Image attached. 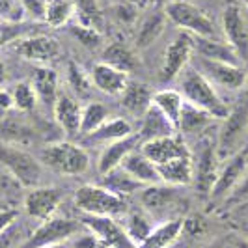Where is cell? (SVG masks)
Listing matches in <instances>:
<instances>
[{"label":"cell","instance_id":"6da1fadb","mask_svg":"<svg viewBox=\"0 0 248 248\" xmlns=\"http://www.w3.org/2000/svg\"><path fill=\"white\" fill-rule=\"evenodd\" d=\"M177 84H179V92H181L183 99L188 105L202 108L209 116H213L215 120H224L228 116L230 107L218 95L217 88L213 86L211 82L200 73L196 67H192L190 63L177 77Z\"/></svg>","mask_w":248,"mask_h":248},{"label":"cell","instance_id":"7a4b0ae2","mask_svg":"<svg viewBox=\"0 0 248 248\" xmlns=\"http://www.w3.org/2000/svg\"><path fill=\"white\" fill-rule=\"evenodd\" d=\"M248 137V88H243L237 95L233 107H230L228 116L222 120V127L218 131L217 151L220 161H226L237 153L243 142Z\"/></svg>","mask_w":248,"mask_h":248},{"label":"cell","instance_id":"3957f363","mask_svg":"<svg viewBox=\"0 0 248 248\" xmlns=\"http://www.w3.org/2000/svg\"><path fill=\"white\" fill-rule=\"evenodd\" d=\"M41 164L62 175H82L90 168V155L71 140H60L41 149Z\"/></svg>","mask_w":248,"mask_h":248},{"label":"cell","instance_id":"277c9868","mask_svg":"<svg viewBox=\"0 0 248 248\" xmlns=\"http://www.w3.org/2000/svg\"><path fill=\"white\" fill-rule=\"evenodd\" d=\"M73 203L78 211L90 217H120L127 213L125 198L116 196L103 185H82L75 190Z\"/></svg>","mask_w":248,"mask_h":248},{"label":"cell","instance_id":"5b68a950","mask_svg":"<svg viewBox=\"0 0 248 248\" xmlns=\"http://www.w3.org/2000/svg\"><path fill=\"white\" fill-rule=\"evenodd\" d=\"M162 10H164L166 19L174 23L181 32L198 37H217L215 23L196 4L188 0H166Z\"/></svg>","mask_w":248,"mask_h":248},{"label":"cell","instance_id":"8992f818","mask_svg":"<svg viewBox=\"0 0 248 248\" xmlns=\"http://www.w3.org/2000/svg\"><path fill=\"white\" fill-rule=\"evenodd\" d=\"M0 164L23 186L34 188L41 179V172H43L41 162L28 151L21 149V146L0 142Z\"/></svg>","mask_w":248,"mask_h":248},{"label":"cell","instance_id":"52a82bcc","mask_svg":"<svg viewBox=\"0 0 248 248\" xmlns=\"http://www.w3.org/2000/svg\"><path fill=\"white\" fill-rule=\"evenodd\" d=\"M82 222H77L73 218L52 217L49 220L41 222L36 230L26 237V241L19 248H45L52 245H60L82 232Z\"/></svg>","mask_w":248,"mask_h":248},{"label":"cell","instance_id":"ba28073f","mask_svg":"<svg viewBox=\"0 0 248 248\" xmlns=\"http://www.w3.org/2000/svg\"><path fill=\"white\" fill-rule=\"evenodd\" d=\"M190 65L196 67L215 88H224V90H232V92H241L243 88H247L248 75L241 65L213 62V60L194 56V54L190 58Z\"/></svg>","mask_w":248,"mask_h":248},{"label":"cell","instance_id":"9c48e42d","mask_svg":"<svg viewBox=\"0 0 248 248\" xmlns=\"http://www.w3.org/2000/svg\"><path fill=\"white\" fill-rule=\"evenodd\" d=\"M222 32L226 43L235 50L237 58L243 63L248 62V17L243 6L228 2L222 10Z\"/></svg>","mask_w":248,"mask_h":248},{"label":"cell","instance_id":"30bf717a","mask_svg":"<svg viewBox=\"0 0 248 248\" xmlns=\"http://www.w3.org/2000/svg\"><path fill=\"white\" fill-rule=\"evenodd\" d=\"M194 162V185L200 194H211L213 186L217 183V177L220 172V157L217 151V142L211 138L202 140L200 151Z\"/></svg>","mask_w":248,"mask_h":248},{"label":"cell","instance_id":"8fae6325","mask_svg":"<svg viewBox=\"0 0 248 248\" xmlns=\"http://www.w3.org/2000/svg\"><path fill=\"white\" fill-rule=\"evenodd\" d=\"M247 172H248V146H243L237 153H233L232 157H228L226 162L220 166L217 183L213 186L209 198L213 202L226 200L232 194V190L243 181V177L247 175Z\"/></svg>","mask_w":248,"mask_h":248},{"label":"cell","instance_id":"7c38bea8","mask_svg":"<svg viewBox=\"0 0 248 248\" xmlns=\"http://www.w3.org/2000/svg\"><path fill=\"white\" fill-rule=\"evenodd\" d=\"M13 50L26 62H34L37 65H49L58 60L62 54L60 43L49 36H28L13 41Z\"/></svg>","mask_w":248,"mask_h":248},{"label":"cell","instance_id":"4fadbf2b","mask_svg":"<svg viewBox=\"0 0 248 248\" xmlns=\"http://www.w3.org/2000/svg\"><path fill=\"white\" fill-rule=\"evenodd\" d=\"M190 58H192V36L186 32H179L164 50L161 67L162 82L175 80L181 75V71L190 63Z\"/></svg>","mask_w":248,"mask_h":248},{"label":"cell","instance_id":"5bb4252c","mask_svg":"<svg viewBox=\"0 0 248 248\" xmlns=\"http://www.w3.org/2000/svg\"><path fill=\"white\" fill-rule=\"evenodd\" d=\"M82 226L90 230V233L99 239L107 248H137V245L129 239L122 224L112 217H82Z\"/></svg>","mask_w":248,"mask_h":248},{"label":"cell","instance_id":"9a60e30c","mask_svg":"<svg viewBox=\"0 0 248 248\" xmlns=\"http://www.w3.org/2000/svg\"><path fill=\"white\" fill-rule=\"evenodd\" d=\"M63 200V192L56 186H34L25 196V211L28 217L45 222L52 218Z\"/></svg>","mask_w":248,"mask_h":248},{"label":"cell","instance_id":"2e32d148","mask_svg":"<svg viewBox=\"0 0 248 248\" xmlns=\"http://www.w3.org/2000/svg\"><path fill=\"white\" fill-rule=\"evenodd\" d=\"M52 116L58 127L69 138L77 137L80 133V122H82V105L73 93L60 92L58 99L54 103Z\"/></svg>","mask_w":248,"mask_h":248},{"label":"cell","instance_id":"e0dca14e","mask_svg":"<svg viewBox=\"0 0 248 248\" xmlns=\"http://www.w3.org/2000/svg\"><path fill=\"white\" fill-rule=\"evenodd\" d=\"M140 149L144 151V155L155 166L164 164V162L168 161H174V159H179V157H188L190 155V151H188V148L185 146V142L181 140L179 135H170V137L155 138V140L144 142L140 146Z\"/></svg>","mask_w":248,"mask_h":248},{"label":"cell","instance_id":"ac0fdd59","mask_svg":"<svg viewBox=\"0 0 248 248\" xmlns=\"http://www.w3.org/2000/svg\"><path fill=\"white\" fill-rule=\"evenodd\" d=\"M90 78H92V84L95 90H99L101 93H107V95H114V97H120L131 80L127 73L105 62L95 63L92 67Z\"/></svg>","mask_w":248,"mask_h":248},{"label":"cell","instance_id":"d6986e66","mask_svg":"<svg viewBox=\"0 0 248 248\" xmlns=\"http://www.w3.org/2000/svg\"><path fill=\"white\" fill-rule=\"evenodd\" d=\"M153 90L138 80H129V84L120 95V105L127 114H131L133 118L142 120L144 114L151 108L153 105Z\"/></svg>","mask_w":248,"mask_h":248},{"label":"cell","instance_id":"ffe728a7","mask_svg":"<svg viewBox=\"0 0 248 248\" xmlns=\"http://www.w3.org/2000/svg\"><path fill=\"white\" fill-rule=\"evenodd\" d=\"M140 202L144 205V211L149 215H157V213L170 211L179 202V196L175 192V186L155 183V185L144 186L140 190Z\"/></svg>","mask_w":248,"mask_h":248},{"label":"cell","instance_id":"44dd1931","mask_svg":"<svg viewBox=\"0 0 248 248\" xmlns=\"http://www.w3.org/2000/svg\"><path fill=\"white\" fill-rule=\"evenodd\" d=\"M30 84L34 88L37 95V101L45 107V108H54V103L60 95V80H58V73L49 67V65H39L34 69L32 80Z\"/></svg>","mask_w":248,"mask_h":248},{"label":"cell","instance_id":"7402d4cb","mask_svg":"<svg viewBox=\"0 0 248 248\" xmlns=\"http://www.w3.org/2000/svg\"><path fill=\"white\" fill-rule=\"evenodd\" d=\"M192 54L213 60V62H226L239 65L241 60L237 58L235 50L232 49L226 41H220L217 37H198L192 36Z\"/></svg>","mask_w":248,"mask_h":248},{"label":"cell","instance_id":"603a6c76","mask_svg":"<svg viewBox=\"0 0 248 248\" xmlns=\"http://www.w3.org/2000/svg\"><path fill=\"white\" fill-rule=\"evenodd\" d=\"M137 148H140V138H138L137 133L131 135V137L122 138V140H116L112 144H107V148L103 149L99 161H97V172L101 175H105L114 168L122 166L125 157Z\"/></svg>","mask_w":248,"mask_h":248},{"label":"cell","instance_id":"cb8c5ba5","mask_svg":"<svg viewBox=\"0 0 248 248\" xmlns=\"http://www.w3.org/2000/svg\"><path fill=\"white\" fill-rule=\"evenodd\" d=\"M157 172L161 177V183L170 186H185L190 185L194 179V162L192 155L179 157L174 161H168L157 166Z\"/></svg>","mask_w":248,"mask_h":248},{"label":"cell","instance_id":"d4e9b609","mask_svg":"<svg viewBox=\"0 0 248 248\" xmlns=\"http://www.w3.org/2000/svg\"><path fill=\"white\" fill-rule=\"evenodd\" d=\"M122 168L129 175H133L137 181H140L142 185H155L161 183V177L157 172V166L149 161L148 157L144 155V151L140 148L133 149L122 162Z\"/></svg>","mask_w":248,"mask_h":248},{"label":"cell","instance_id":"484cf974","mask_svg":"<svg viewBox=\"0 0 248 248\" xmlns=\"http://www.w3.org/2000/svg\"><path fill=\"white\" fill-rule=\"evenodd\" d=\"M36 140V129L25 120L2 116L0 118V142L13 146H28Z\"/></svg>","mask_w":248,"mask_h":248},{"label":"cell","instance_id":"4316f807","mask_svg":"<svg viewBox=\"0 0 248 248\" xmlns=\"http://www.w3.org/2000/svg\"><path fill=\"white\" fill-rule=\"evenodd\" d=\"M175 133H177V129L164 118V114L159 108H155L151 105V108L142 118V125H140L137 135L140 138V146H142L144 142L155 140V138L170 137V135H175Z\"/></svg>","mask_w":248,"mask_h":248},{"label":"cell","instance_id":"83f0119b","mask_svg":"<svg viewBox=\"0 0 248 248\" xmlns=\"http://www.w3.org/2000/svg\"><path fill=\"white\" fill-rule=\"evenodd\" d=\"M185 230V218L174 217L168 218L166 222L159 224L153 228V232L148 235V239L138 248H168L172 247L175 241L181 237Z\"/></svg>","mask_w":248,"mask_h":248},{"label":"cell","instance_id":"f1b7e54d","mask_svg":"<svg viewBox=\"0 0 248 248\" xmlns=\"http://www.w3.org/2000/svg\"><path fill=\"white\" fill-rule=\"evenodd\" d=\"M103 62L127 75L138 73L140 67H142V62L137 56V52L131 47L124 45V43H110V45H107L105 50H103Z\"/></svg>","mask_w":248,"mask_h":248},{"label":"cell","instance_id":"f546056e","mask_svg":"<svg viewBox=\"0 0 248 248\" xmlns=\"http://www.w3.org/2000/svg\"><path fill=\"white\" fill-rule=\"evenodd\" d=\"M135 135V129L131 122H127L125 118H108L103 125H99L93 133H90L88 137H84L86 142L90 144H112L116 140H122L125 137Z\"/></svg>","mask_w":248,"mask_h":248},{"label":"cell","instance_id":"4dcf8cb0","mask_svg":"<svg viewBox=\"0 0 248 248\" xmlns=\"http://www.w3.org/2000/svg\"><path fill=\"white\" fill-rule=\"evenodd\" d=\"M166 15H164V10L162 8H151L146 15H144V19H142V23L138 26V32H137V47H149L151 43H155L159 37H161L162 30H164V26H166Z\"/></svg>","mask_w":248,"mask_h":248},{"label":"cell","instance_id":"1f68e13d","mask_svg":"<svg viewBox=\"0 0 248 248\" xmlns=\"http://www.w3.org/2000/svg\"><path fill=\"white\" fill-rule=\"evenodd\" d=\"M153 107L159 108L164 114V118L177 129L181 112H183V107H185V99H183L179 90L166 88V90L155 92L153 93Z\"/></svg>","mask_w":248,"mask_h":248},{"label":"cell","instance_id":"d6a6232c","mask_svg":"<svg viewBox=\"0 0 248 248\" xmlns=\"http://www.w3.org/2000/svg\"><path fill=\"white\" fill-rule=\"evenodd\" d=\"M101 185L105 188H108L110 192H114L120 198H127V196H131L135 192H140L146 186L142 185L140 181H137L133 175L127 174L122 166H118V168L110 170L108 174L103 175V183Z\"/></svg>","mask_w":248,"mask_h":248},{"label":"cell","instance_id":"836d02e7","mask_svg":"<svg viewBox=\"0 0 248 248\" xmlns=\"http://www.w3.org/2000/svg\"><path fill=\"white\" fill-rule=\"evenodd\" d=\"M213 120L215 118L209 116L207 112L196 108L185 101V107H183L181 118H179V125H177V133H202L211 125Z\"/></svg>","mask_w":248,"mask_h":248},{"label":"cell","instance_id":"e575fe53","mask_svg":"<svg viewBox=\"0 0 248 248\" xmlns=\"http://www.w3.org/2000/svg\"><path fill=\"white\" fill-rule=\"evenodd\" d=\"M125 232L129 239L137 245V248L148 239V235L153 232V222H151V217L146 211H131L127 215V220H125Z\"/></svg>","mask_w":248,"mask_h":248},{"label":"cell","instance_id":"d590c367","mask_svg":"<svg viewBox=\"0 0 248 248\" xmlns=\"http://www.w3.org/2000/svg\"><path fill=\"white\" fill-rule=\"evenodd\" d=\"M108 118H110V112L103 103H97V101L88 103L86 107H82V122H80V133L78 135L88 137L99 125L105 124Z\"/></svg>","mask_w":248,"mask_h":248},{"label":"cell","instance_id":"8d00e7d4","mask_svg":"<svg viewBox=\"0 0 248 248\" xmlns=\"http://www.w3.org/2000/svg\"><path fill=\"white\" fill-rule=\"evenodd\" d=\"M73 17H75V8L71 0H47L45 17H43V21L47 25L58 28V26L67 25Z\"/></svg>","mask_w":248,"mask_h":248},{"label":"cell","instance_id":"74e56055","mask_svg":"<svg viewBox=\"0 0 248 248\" xmlns=\"http://www.w3.org/2000/svg\"><path fill=\"white\" fill-rule=\"evenodd\" d=\"M67 82H69V88H71V93L77 99L88 97L92 93V88H93L90 73H86L84 67L80 63L73 62V60L67 63Z\"/></svg>","mask_w":248,"mask_h":248},{"label":"cell","instance_id":"f35d334b","mask_svg":"<svg viewBox=\"0 0 248 248\" xmlns=\"http://www.w3.org/2000/svg\"><path fill=\"white\" fill-rule=\"evenodd\" d=\"M71 2H73L77 21L80 25L99 30L103 26V13L99 8V0H71Z\"/></svg>","mask_w":248,"mask_h":248},{"label":"cell","instance_id":"ab89813d","mask_svg":"<svg viewBox=\"0 0 248 248\" xmlns=\"http://www.w3.org/2000/svg\"><path fill=\"white\" fill-rule=\"evenodd\" d=\"M12 99L13 108H17L19 112H32L39 105L36 92L30 82H17L12 88Z\"/></svg>","mask_w":248,"mask_h":248},{"label":"cell","instance_id":"60d3db41","mask_svg":"<svg viewBox=\"0 0 248 248\" xmlns=\"http://www.w3.org/2000/svg\"><path fill=\"white\" fill-rule=\"evenodd\" d=\"M25 15V6L21 0H0V21L4 25H21Z\"/></svg>","mask_w":248,"mask_h":248},{"label":"cell","instance_id":"b9f144b4","mask_svg":"<svg viewBox=\"0 0 248 248\" xmlns=\"http://www.w3.org/2000/svg\"><path fill=\"white\" fill-rule=\"evenodd\" d=\"M71 34H73L75 39H77L80 45H84L88 49L99 47L101 32L97 28H92V26H84V25H80V23H77V25L71 26Z\"/></svg>","mask_w":248,"mask_h":248},{"label":"cell","instance_id":"7bdbcfd3","mask_svg":"<svg viewBox=\"0 0 248 248\" xmlns=\"http://www.w3.org/2000/svg\"><path fill=\"white\" fill-rule=\"evenodd\" d=\"M25 241V230L17 222L0 233V248H19Z\"/></svg>","mask_w":248,"mask_h":248},{"label":"cell","instance_id":"ee69618b","mask_svg":"<svg viewBox=\"0 0 248 248\" xmlns=\"http://www.w3.org/2000/svg\"><path fill=\"white\" fill-rule=\"evenodd\" d=\"M209 248H248V235L239 232H228L220 235Z\"/></svg>","mask_w":248,"mask_h":248},{"label":"cell","instance_id":"f6af8a7d","mask_svg":"<svg viewBox=\"0 0 248 248\" xmlns=\"http://www.w3.org/2000/svg\"><path fill=\"white\" fill-rule=\"evenodd\" d=\"M247 200H248V172H247V175L243 177V181H241V183L232 190V194L226 198V203H228V205H232V203L239 205V203H243V202H247Z\"/></svg>","mask_w":248,"mask_h":248},{"label":"cell","instance_id":"bcb514c9","mask_svg":"<svg viewBox=\"0 0 248 248\" xmlns=\"http://www.w3.org/2000/svg\"><path fill=\"white\" fill-rule=\"evenodd\" d=\"M71 248H107L101 243L93 233H86V235H75L71 241Z\"/></svg>","mask_w":248,"mask_h":248},{"label":"cell","instance_id":"7dc6e473","mask_svg":"<svg viewBox=\"0 0 248 248\" xmlns=\"http://www.w3.org/2000/svg\"><path fill=\"white\" fill-rule=\"evenodd\" d=\"M21 4L25 6V12L30 13L34 19H43L45 17L47 0H21Z\"/></svg>","mask_w":248,"mask_h":248},{"label":"cell","instance_id":"c3c4849f","mask_svg":"<svg viewBox=\"0 0 248 248\" xmlns=\"http://www.w3.org/2000/svg\"><path fill=\"white\" fill-rule=\"evenodd\" d=\"M17 217H19V213L15 211V209L2 207V209H0V233H2L4 230H8L13 222H17Z\"/></svg>","mask_w":248,"mask_h":248},{"label":"cell","instance_id":"681fc988","mask_svg":"<svg viewBox=\"0 0 248 248\" xmlns=\"http://www.w3.org/2000/svg\"><path fill=\"white\" fill-rule=\"evenodd\" d=\"M17 36H19L17 25L0 26V45H4V43H8V41H13Z\"/></svg>","mask_w":248,"mask_h":248},{"label":"cell","instance_id":"f907efd6","mask_svg":"<svg viewBox=\"0 0 248 248\" xmlns=\"http://www.w3.org/2000/svg\"><path fill=\"white\" fill-rule=\"evenodd\" d=\"M237 211L243 213V215H248V200H247V202H243V203H239V205H237Z\"/></svg>","mask_w":248,"mask_h":248},{"label":"cell","instance_id":"816d5d0a","mask_svg":"<svg viewBox=\"0 0 248 248\" xmlns=\"http://www.w3.org/2000/svg\"><path fill=\"white\" fill-rule=\"evenodd\" d=\"M6 80V65L0 62V84Z\"/></svg>","mask_w":248,"mask_h":248},{"label":"cell","instance_id":"f5cc1de1","mask_svg":"<svg viewBox=\"0 0 248 248\" xmlns=\"http://www.w3.org/2000/svg\"><path fill=\"white\" fill-rule=\"evenodd\" d=\"M131 2H133V4H137V6H144L148 0H131Z\"/></svg>","mask_w":248,"mask_h":248},{"label":"cell","instance_id":"db71d44e","mask_svg":"<svg viewBox=\"0 0 248 248\" xmlns=\"http://www.w3.org/2000/svg\"><path fill=\"white\" fill-rule=\"evenodd\" d=\"M45 248H67L63 243H60V245H52V247H45Z\"/></svg>","mask_w":248,"mask_h":248},{"label":"cell","instance_id":"11a10c76","mask_svg":"<svg viewBox=\"0 0 248 248\" xmlns=\"http://www.w3.org/2000/svg\"><path fill=\"white\" fill-rule=\"evenodd\" d=\"M2 207H6V205H4V202H2V200H0V209H2Z\"/></svg>","mask_w":248,"mask_h":248},{"label":"cell","instance_id":"9f6ffc18","mask_svg":"<svg viewBox=\"0 0 248 248\" xmlns=\"http://www.w3.org/2000/svg\"><path fill=\"white\" fill-rule=\"evenodd\" d=\"M245 4H247V6H248V0H245Z\"/></svg>","mask_w":248,"mask_h":248},{"label":"cell","instance_id":"6f0895ef","mask_svg":"<svg viewBox=\"0 0 248 248\" xmlns=\"http://www.w3.org/2000/svg\"><path fill=\"white\" fill-rule=\"evenodd\" d=\"M0 118H2V116H0Z\"/></svg>","mask_w":248,"mask_h":248}]
</instances>
